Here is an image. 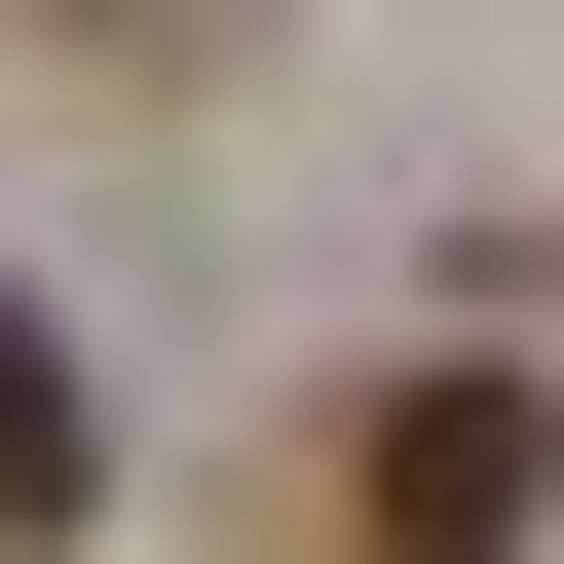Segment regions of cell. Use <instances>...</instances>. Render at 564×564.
I'll return each mask as SVG.
<instances>
[{
	"label": "cell",
	"instance_id": "1",
	"mask_svg": "<svg viewBox=\"0 0 564 564\" xmlns=\"http://www.w3.org/2000/svg\"><path fill=\"white\" fill-rule=\"evenodd\" d=\"M527 527H564V414L527 377H377L339 414V564H527Z\"/></svg>",
	"mask_w": 564,
	"mask_h": 564
},
{
	"label": "cell",
	"instance_id": "2",
	"mask_svg": "<svg viewBox=\"0 0 564 564\" xmlns=\"http://www.w3.org/2000/svg\"><path fill=\"white\" fill-rule=\"evenodd\" d=\"M76 489H113V414H76V339H39V302H0V564H39Z\"/></svg>",
	"mask_w": 564,
	"mask_h": 564
}]
</instances>
